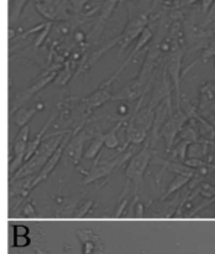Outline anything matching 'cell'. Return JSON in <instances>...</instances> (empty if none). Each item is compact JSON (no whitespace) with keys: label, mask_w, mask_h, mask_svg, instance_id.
Segmentation results:
<instances>
[{"label":"cell","mask_w":215,"mask_h":254,"mask_svg":"<svg viewBox=\"0 0 215 254\" xmlns=\"http://www.w3.org/2000/svg\"><path fill=\"white\" fill-rule=\"evenodd\" d=\"M120 0H104L103 4L100 5V15H99V20H98V24L96 26L94 27V30L91 31V34L94 32H99L101 30V27L104 26V24L106 22V20L111 16V14L114 12L115 10L116 5Z\"/></svg>","instance_id":"14"},{"label":"cell","mask_w":215,"mask_h":254,"mask_svg":"<svg viewBox=\"0 0 215 254\" xmlns=\"http://www.w3.org/2000/svg\"><path fill=\"white\" fill-rule=\"evenodd\" d=\"M14 230H15V236H16V237H19V236H29L30 233L29 228L25 227V226H15Z\"/></svg>","instance_id":"29"},{"label":"cell","mask_w":215,"mask_h":254,"mask_svg":"<svg viewBox=\"0 0 215 254\" xmlns=\"http://www.w3.org/2000/svg\"><path fill=\"white\" fill-rule=\"evenodd\" d=\"M189 145H190L189 141L182 140L174 149H173L172 156L177 158V160L179 161V163H184V161L187 160V150Z\"/></svg>","instance_id":"21"},{"label":"cell","mask_w":215,"mask_h":254,"mask_svg":"<svg viewBox=\"0 0 215 254\" xmlns=\"http://www.w3.org/2000/svg\"><path fill=\"white\" fill-rule=\"evenodd\" d=\"M56 77H57V71L48 68L46 72H43V73L39 77L36 83H34L31 87L25 89V91L17 93L11 102V107H10V117L14 116V114L16 113V111H19L20 108H22V104H24L25 102L29 101L34 94H36L37 92L41 91V89L43 88L44 86H47L49 82L56 79Z\"/></svg>","instance_id":"6"},{"label":"cell","mask_w":215,"mask_h":254,"mask_svg":"<svg viewBox=\"0 0 215 254\" xmlns=\"http://www.w3.org/2000/svg\"><path fill=\"white\" fill-rule=\"evenodd\" d=\"M213 4H214V0H202V11L207 14Z\"/></svg>","instance_id":"32"},{"label":"cell","mask_w":215,"mask_h":254,"mask_svg":"<svg viewBox=\"0 0 215 254\" xmlns=\"http://www.w3.org/2000/svg\"><path fill=\"white\" fill-rule=\"evenodd\" d=\"M72 73H73V68L69 66V64H67L63 71L59 74H57L56 79H54V83H56L57 86H64V84L71 79Z\"/></svg>","instance_id":"22"},{"label":"cell","mask_w":215,"mask_h":254,"mask_svg":"<svg viewBox=\"0 0 215 254\" xmlns=\"http://www.w3.org/2000/svg\"><path fill=\"white\" fill-rule=\"evenodd\" d=\"M82 245L83 254H101L104 252V245L101 238L90 228H83L77 232Z\"/></svg>","instance_id":"10"},{"label":"cell","mask_w":215,"mask_h":254,"mask_svg":"<svg viewBox=\"0 0 215 254\" xmlns=\"http://www.w3.org/2000/svg\"><path fill=\"white\" fill-rule=\"evenodd\" d=\"M88 1L89 0H69V5H71V7L73 9V11L78 15L81 14L84 5H86Z\"/></svg>","instance_id":"25"},{"label":"cell","mask_w":215,"mask_h":254,"mask_svg":"<svg viewBox=\"0 0 215 254\" xmlns=\"http://www.w3.org/2000/svg\"><path fill=\"white\" fill-rule=\"evenodd\" d=\"M151 159H152V148L147 143L145 148H142L137 153L133 154L132 158L129 161L128 166H126L125 176L128 181L133 183L135 191L138 190V186H140L141 181H142L143 174H145V170L147 168L148 163L151 161Z\"/></svg>","instance_id":"2"},{"label":"cell","mask_w":215,"mask_h":254,"mask_svg":"<svg viewBox=\"0 0 215 254\" xmlns=\"http://www.w3.org/2000/svg\"><path fill=\"white\" fill-rule=\"evenodd\" d=\"M133 155V150L131 148H129L128 151H124L123 154H120L119 156H116L115 159L110 161H106V163H99L96 165H93L91 170L89 173L86 174L83 179V184L88 185V184L94 183V181L99 180V179L108 178L111 173H113L115 169L120 168L124 163H125L128 159H131Z\"/></svg>","instance_id":"4"},{"label":"cell","mask_w":215,"mask_h":254,"mask_svg":"<svg viewBox=\"0 0 215 254\" xmlns=\"http://www.w3.org/2000/svg\"><path fill=\"white\" fill-rule=\"evenodd\" d=\"M30 245V237L29 236H19V237H16L15 236V247H26V246Z\"/></svg>","instance_id":"26"},{"label":"cell","mask_w":215,"mask_h":254,"mask_svg":"<svg viewBox=\"0 0 215 254\" xmlns=\"http://www.w3.org/2000/svg\"><path fill=\"white\" fill-rule=\"evenodd\" d=\"M126 205H128V200H126V198H124V200L121 201L120 205H119L118 211L115 212V217H120V216L123 215L124 211H125V208H126Z\"/></svg>","instance_id":"31"},{"label":"cell","mask_w":215,"mask_h":254,"mask_svg":"<svg viewBox=\"0 0 215 254\" xmlns=\"http://www.w3.org/2000/svg\"><path fill=\"white\" fill-rule=\"evenodd\" d=\"M187 114L184 112H182V109H177V113L172 114V116H168L167 121L163 124L160 136H163V139H165L168 151L173 148L175 136L182 131V128L185 122H187Z\"/></svg>","instance_id":"7"},{"label":"cell","mask_w":215,"mask_h":254,"mask_svg":"<svg viewBox=\"0 0 215 254\" xmlns=\"http://www.w3.org/2000/svg\"><path fill=\"white\" fill-rule=\"evenodd\" d=\"M125 123L124 121L119 122L118 124H116L114 128H111V130H109L108 133L103 134L104 136V145H105L106 149H116L119 146V139L118 136H116V131L120 129V127L123 126V124Z\"/></svg>","instance_id":"18"},{"label":"cell","mask_w":215,"mask_h":254,"mask_svg":"<svg viewBox=\"0 0 215 254\" xmlns=\"http://www.w3.org/2000/svg\"><path fill=\"white\" fill-rule=\"evenodd\" d=\"M29 134L30 127L29 124H27V126L20 128V131L17 133L16 138H15L14 144H12L11 146V154H10V178H12V176L15 175V173L24 165L27 144H29Z\"/></svg>","instance_id":"5"},{"label":"cell","mask_w":215,"mask_h":254,"mask_svg":"<svg viewBox=\"0 0 215 254\" xmlns=\"http://www.w3.org/2000/svg\"><path fill=\"white\" fill-rule=\"evenodd\" d=\"M193 178H189V176H184V175H177L174 178V180L172 181V183L168 185L167 188V191L165 192V195H163L162 200H166V198L168 197V196L173 195L174 192H177L178 190H179L180 188H183L184 185H187L188 183H190L192 181Z\"/></svg>","instance_id":"17"},{"label":"cell","mask_w":215,"mask_h":254,"mask_svg":"<svg viewBox=\"0 0 215 254\" xmlns=\"http://www.w3.org/2000/svg\"><path fill=\"white\" fill-rule=\"evenodd\" d=\"M35 178L32 176H29V178H25L21 179V180H16V183L14 184H10V196H14V195H20L21 197H26L29 195L30 191L32 190L31 185L34 183Z\"/></svg>","instance_id":"15"},{"label":"cell","mask_w":215,"mask_h":254,"mask_svg":"<svg viewBox=\"0 0 215 254\" xmlns=\"http://www.w3.org/2000/svg\"><path fill=\"white\" fill-rule=\"evenodd\" d=\"M213 56H215V41L205 50V52L203 54V60H208Z\"/></svg>","instance_id":"30"},{"label":"cell","mask_w":215,"mask_h":254,"mask_svg":"<svg viewBox=\"0 0 215 254\" xmlns=\"http://www.w3.org/2000/svg\"><path fill=\"white\" fill-rule=\"evenodd\" d=\"M153 163L161 164V165H162V171L163 170L172 171V173H175L177 175H184V176H189V178H194L195 174H197L194 169L189 168V166L185 165L184 163H179V161H167L158 158V159H155Z\"/></svg>","instance_id":"13"},{"label":"cell","mask_w":215,"mask_h":254,"mask_svg":"<svg viewBox=\"0 0 215 254\" xmlns=\"http://www.w3.org/2000/svg\"><path fill=\"white\" fill-rule=\"evenodd\" d=\"M182 56L183 50L177 46L172 49V54H171L170 59H168V74L172 78L173 86L175 89V99H177V109H180V89H179V82H180V64H182Z\"/></svg>","instance_id":"8"},{"label":"cell","mask_w":215,"mask_h":254,"mask_svg":"<svg viewBox=\"0 0 215 254\" xmlns=\"http://www.w3.org/2000/svg\"><path fill=\"white\" fill-rule=\"evenodd\" d=\"M84 39H86V35H84L83 32H82V31H77L76 32V40H77V41L82 42Z\"/></svg>","instance_id":"34"},{"label":"cell","mask_w":215,"mask_h":254,"mask_svg":"<svg viewBox=\"0 0 215 254\" xmlns=\"http://www.w3.org/2000/svg\"><path fill=\"white\" fill-rule=\"evenodd\" d=\"M104 146V136L103 134H98L95 136L93 141H91L90 146L88 148V150L84 153V158L86 159H94L98 158L99 154L101 153V149Z\"/></svg>","instance_id":"19"},{"label":"cell","mask_w":215,"mask_h":254,"mask_svg":"<svg viewBox=\"0 0 215 254\" xmlns=\"http://www.w3.org/2000/svg\"><path fill=\"white\" fill-rule=\"evenodd\" d=\"M37 113V108H20L19 111H16V113L12 116L14 118L15 124L20 128L27 126L29 122L34 118L35 114Z\"/></svg>","instance_id":"16"},{"label":"cell","mask_w":215,"mask_h":254,"mask_svg":"<svg viewBox=\"0 0 215 254\" xmlns=\"http://www.w3.org/2000/svg\"><path fill=\"white\" fill-rule=\"evenodd\" d=\"M72 133H73V131L71 130L68 134H67L66 138H64L63 141H62L61 145L58 146V149H57V150L54 151L53 155H52L51 158H49V160L47 161L46 165L43 166V169H42V170L39 173V175H37L36 178H35L34 183H32V185H31V189H35L37 185H39V184H41L42 181L47 180V179H48V176L52 174V171H53L54 169H56L57 164L59 163V160H61L62 155H63V153H64V150H66V149H67V145H68L69 139H71V136H72Z\"/></svg>","instance_id":"9"},{"label":"cell","mask_w":215,"mask_h":254,"mask_svg":"<svg viewBox=\"0 0 215 254\" xmlns=\"http://www.w3.org/2000/svg\"><path fill=\"white\" fill-rule=\"evenodd\" d=\"M86 140V130H83V129L81 131H78L77 134L72 133V136L69 139V143L67 145L66 150L67 154H68V158L73 161L74 165H78L82 156H83V146Z\"/></svg>","instance_id":"11"},{"label":"cell","mask_w":215,"mask_h":254,"mask_svg":"<svg viewBox=\"0 0 215 254\" xmlns=\"http://www.w3.org/2000/svg\"><path fill=\"white\" fill-rule=\"evenodd\" d=\"M152 35L153 34H152V31H151V30H150V27H145V29H143V31L141 32L140 36H138L137 44H136L135 49H133V51L131 52V55L128 57V59L131 60L133 57V55L137 54V52L140 51V50L142 49V47H145V45L147 44V42L150 41L151 39H152Z\"/></svg>","instance_id":"20"},{"label":"cell","mask_w":215,"mask_h":254,"mask_svg":"<svg viewBox=\"0 0 215 254\" xmlns=\"http://www.w3.org/2000/svg\"><path fill=\"white\" fill-rule=\"evenodd\" d=\"M109 99H111L110 86L103 83L100 87H99L98 91L94 92V93L90 94L89 97H86V98L83 101V103L84 106H86V111L90 113L93 109L103 106V104L105 103V102H108Z\"/></svg>","instance_id":"12"},{"label":"cell","mask_w":215,"mask_h":254,"mask_svg":"<svg viewBox=\"0 0 215 254\" xmlns=\"http://www.w3.org/2000/svg\"><path fill=\"white\" fill-rule=\"evenodd\" d=\"M148 22V12H138V14L132 15L130 12L129 15V21L124 29L123 34L119 35V47L120 51L119 54H123L124 50L133 41L137 36H140L141 32L145 27H147Z\"/></svg>","instance_id":"3"},{"label":"cell","mask_w":215,"mask_h":254,"mask_svg":"<svg viewBox=\"0 0 215 254\" xmlns=\"http://www.w3.org/2000/svg\"><path fill=\"white\" fill-rule=\"evenodd\" d=\"M198 0H177V6H183V5H190Z\"/></svg>","instance_id":"33"},{"label":"cell","mask_w":215,"mask_h":254,"mask_svg":"<svg viewBox=\"0 0 215 254\" xmlns=\"http://www.w3.org/2000/svg\"><path fill=\"white\" fill-rule=\"evenodd\" d=\"M51 27H52V22L51 21L46 22V26L43 27V30H41V32H40V34H39V36H37L36 40H35L34 46L36 47V49H37V47L41 46L42 44H43L44 39H46L47 35L49 34V30H51Z\"/></svg>","instance_id":"23"},{"label":"cell","mask_w":215,"mask_h":254,"mask_svg":"<svg viewBox=\"0 0 215 254\" xmlns=\"http://www.w3.org/2000/svg\"><path fill=\"white\" fill-rule=\"evenodd\" d=\"M34 250L36 251L37 254H48V253H47V252H44V251H42L41 248L39 247V246H37V247H36V246H35V247H34Z\"/></svg>","instance_id":"35"},{"label":"cell","mask_w":215,"mask_h":254,"mask_svg":"<svg viewBox=\"0 0 215 254\" xmlns=\"http://www.w3.org/2000/svg\"><path fill=\"white\" fill-rule=\"evenodd\" d=\"M91 206H93V201H91V200H86V202L82 203V205L79 206L78 208H77L76 217H78V218L84 217V216L88 213V211L91 208Z\"/></svg>","instance_id":"24"},{"label":"cell","mask_w":215,"mask_h":254,"mask_svg":"<svg viewBox=\"0 0 215 254\" xmlns=\"http://www.w3.org/2000/svg\"><path fill=\"white\" fill-rule=\"evenodd\" d=\"M71 130H62L61 133H54L48 135L47 138L43 139V141L41 143L40 148L37 149L36 153L32 155V158L29 161L24 164L19 170L15 173V175L12 178H10L9 183H14L16 180H21V179L29 178V176L34 175L36 171H41L43 169V166L46 165L47 161L49 160L52 155H53L54 151L58 149V146L61 145L63 139L66 138L67 134Z\"/></svg>","instance_id":"1"},{"label":"cell","mask_w":215,"mask_h":254,"mask_svg":"<svg viewBox=\"0 0 215 254\" xmlns=\"http://www.w3.org/2000/svg\"><path fill=\"white\" fill-rule=\"evenodd\" d=\"M143 215H145V207H143L142 203L137 202L136 205L133 203V216L137 218H142Z\"/></svg>","instance_id":"28"},{"label":"cell","mask_w":215,"mask_h":254,"mask_svg":"<svg viewBox=\"0 0 215 254\" xmlns=\"http://www.w3.org/2000/svg\"><path fill=\"white\" fill-rule=\"evenodd\" d=\"M22 215L27 216V217H34V216H36V211H35L31 202H26L22 206Z\"/></svg>","instance_id":"27"}]
</instances>
